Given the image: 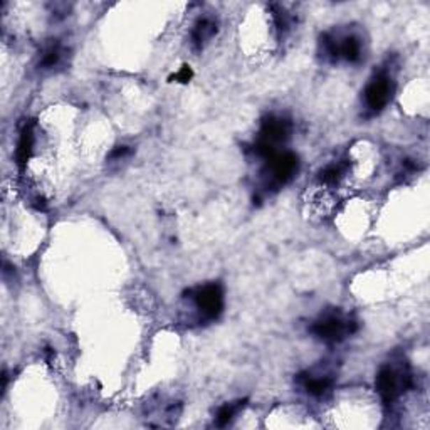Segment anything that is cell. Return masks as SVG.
Wrapping results in <instances>:
<instances>
[{"instance_id": "obj_3", "label": "cell", "mask_w": 430, "mask_h": 430, "mask_svg": "<svg viewBox=\"0 0 430 430\" xmlns=\"http://www.w3.org/2000/svg\"><path fill=\"white\" fill-rule=\"evenodd\" d=\"M358 324L357 321L345 316L343 313L338 310L327 311L321 315L315 323L311 324L310 331L315 338L327 345H336L343 341L348 335H353L357 331Z\"/></svg>"}, {"instance_id": "obj_4", "label": "cell", "mask_w": 430, "mask_h": 430, "mask_svg": "<svg viewBox=\"0 0 430 430\" xmlns=\"http://www.w3.org/2000/svg\"><path fill=\"white\" fill-rule=\"evenodd\" d=\"M185 298L197 310L200 321H214L224 311V289L217 282H208L190 289Z\"/></svg>"}, {"instance_id": "obj_6", "label": "cell", "mask_w": 430, "mask_h": 430, "mask_svg": "<svg viewBox=\"0 0 430 430\" xmlns=\"http://www.w3.org/2000/svg\"><path fill=\"white\" fill-rule=\"evenodd\" d=\"M365 104L370 113L377 115L390 103L394 94V79L388 73H380L365 87Z\"/></svg>"}, {"instance_id": "obj_7", "label": "cell", "mask_w": 430, "mask_h": 430, "mask_svg": "<svg viewBox=\"0 0 430 430\" xmlns=\"http://www.w3.org/2000/svg\"><path fill=\"white\" fill-rule=\"evenodd\" d=\"M298 383L306 390V394H310L311 396H324L333 388L335 380H333L331 375L301 373L298 377Z\"/></svg>"}, {"instance_id": "obj_1", "label": "cell", "mask_w": 430, "mask_h": 430, "mask_svg": "<svg viewBox=\"0 0 430 430\" xmlns=\"http://www.w3.org/2000/svg\"><path fill=\"white\" fill-rule=\"evenodd\" d=\"M413 385H415V382H413V375L408 366H395L392 363L383 365L378 370L377 380H375L380 399L387 407L394 405V402H396L405 392L412 390Z\"/></svg>"}, {"instance_id": "obj_14", "label": "cell", "mask_w": 430, "mask_h": 430, "mask_svg": "<svg viewBox=\"0 0 430 430\" xmlns=\"http://www.w3.org/2000/svg\"><path fill=\"white\" fill-rule=\"evenodd\" d=\"M192 76H194L192 69L189 68V66H183V68L178 71L177 74H173L172 79H175V81H177V83H189L190 79H192Z\"/></svg>"}, {"instance_id": "obj_11", "label": "cell", "mask_w": 430, "mask_h": 430, "mask_svg": "<svg viewBox=\"0 0 430 430\" xmlns=\"http://www.w3.org/2000/svg\"><path fill=\"white\" fill-rule=\"evenodd\" d=\"M345 177V166L340 164H331L324 166L320 172V182L324 187H335Z\"/></svg>"}, {"instance_id": "obj_2", "label": "cell", "mask_w": 430, "mask_h": 430, "mask_svg": "<svg viewBox=\"0 0 430 430\" xmlns=\"http://www.w3.org/2000/svg\"><path fill=\"white\" fill-rule=\"evenodd\" d=\"M291 131H293V124L289 120L281 118V116H267L259 129L252 152L256 153V157L264 158V160L274 157L275 153H279V147L289 140Z\"/></svg>"}, {"instance_id": "obj_5", "label": "cell", "mask_w": 430, "mask_h": 430, "mask_svg": "<svg viewBox=\"0 0 430 430\" xmlns=\"http://www.w3.org/2000/svg\"><path fill=\"white\" fill-rule=\"evenodd\" d=\"M299 169V160L294 153L284 152V153H275L274 157L267 158L266 166H264V180H266V189L267 190H279L281 187L289 183L294 178V175L298 173Z\"/></svg>"}, {"instance_id": "obj_10", "label": "cell", "mask_w": 430, "mask_h": 430, "mask_svg": "<svg viewBox=\"0 0 430 430\" xmlns=\"http://www.w3.org/2000/svg\"><path fill=\"white\" fill-rule=\"evenodd\" d=\"M244 405H245V400H237V402L222 405V407L217 410L215 424L219 425V427H225V425H229L234 420V417H236L237 413L244 408Z\"/></svg>"}, {"instance_id": "obj_8", "label": "cell", "mask_w": 430, "mask_h": 430, "mask_svg": "<svg viewBox=\"0 0 430 430\" xmlns=\"http://www.w3.org/2000/svg\"><path fill=\"white\" fill-rule=\"evenodd\" d=\"M34 123L31 121V123L24 124L17 141V148H15V162H17L20 169L27 165L29 158L32 155V150H34Z\"/></svg>"}, {"instance_id": "obj_13", "label": "cell", "mask_w": 430, "mask_h": 430, "mask_svg": "<svg viewBox=\"0 0 430 430\" xmlns=\"http://www.w3.org/2000/svg\"><path fill=\"white\" fill-rule=\"evenodd\" d=\"M273 19H274L275 31L279 32V36H286L287 32H289L291 24H293V20H291L289 14H287V12L284 10L282 7H274Z\"/></svg>"}, {"instance_id": "obj_12", "label": "cell", "mask_w": 430, "mask_h": 430, "mask_svg": "<svg viewBox=\"0 0 430 430\" xmlns=\"http://www.w3.org/2000/svg\"><path fill=\"white\" fill-rule=\"evenodd\" d=\"M62 54H64V51H62L61 44L54 43L51 45H48V48L44 49L43 57H41L39 68L41 69H54L62 61Z\"/></svg>"}, {"instance_id": "obj_9", "label": "cell", "mask_w": 430, "mask_h": 430, "mask_svg": "<svg viewBox=\"0 0 430 430\" xmlns=\"http://www.w3.org/2000/svg\"><path fill=\"white\" fill-rule=\"evenodd\" d=\"M217 34V22L212 17H202L195 22L194 29H192L190 41L195 49H202L208 41Z\"/></svg>"}, {"instance_id": "obj_15", "label": "cell", "mask_w": 430, "mask_h": 430, "mask_svg": "<svg viewBox=\"0 0 430 430\" xmlns=\"http://www.w3.org/2000/svg\"><path fill=\"white\" fill-rule=\"evenodd\" d=\"M129 153H131V150H129V147H127V145H121V147H116L110 153V160H121V158L128 157Z\"/></svg>"}]
</instances>
